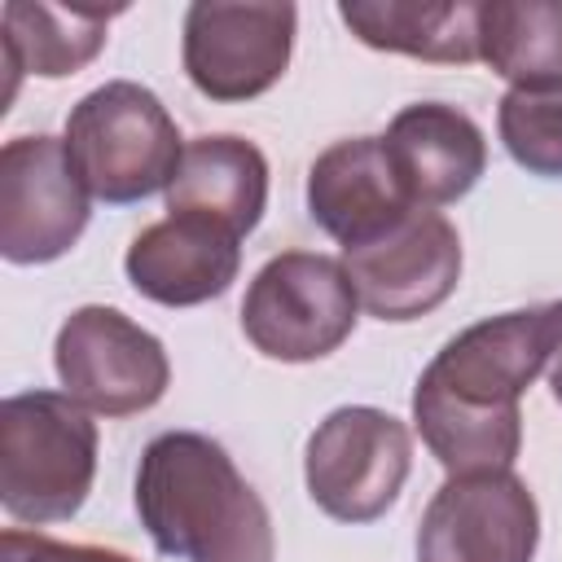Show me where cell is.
I'll return each mask as SVG.
<instances>
[{
    "label": "cell",
    "instance_id": "obj_11",
    "mask_svg": "<svg viewBox=\"0 0 562 562\" xmlns=\"http://www.w3.org/2000/svg\"><path fill=\"white\" fill-rule=\"evenodd\" d=\"M342 268L369 316L417 321L457 290L461 241L439 211L417 206L382 237L342 250Z\"/></svg>",
    "mask_w": 562,
    "mask_h": 562
},
{
    "label": "cell",
    "instance_id": "obj_1",
    "mask_svg": "<svg viewBox=\"0 0 562 562\" xmlns=\"http://www.w3.org/2000/svg\"><path fill=\"white\" fill-rule=\"evenodd\" d=\"M549 307L479 321L443 342L413 391V422L448 474L509 470L522 448L518 395L549 364Z\"/></svg>",
    "mask_w": 562,
    "mask_h": 562
},
{
    "label": "cell",
    "instance_id": "obj_9",
    "mask_svg": "<svg viewBox=\"0 0 562 562\" xmlns=\"http://www.w3.org/2000/svg\"><path fill=\"white\" fill-rule=\"evenodd\" d=\"M294 22V4H189L184 70L193 88L211 101H250L268 92L290 66Z\"/></svg>",
    "mask_w": 562,
    "mask_h": 562
},
{
    "label": "cell",
    "instance_id": "obj_3",
    "mask_svg": "<svg viewBox=\"0 0 562 562\" xmlns=\"http://www.w3.org/2000/svg\"><path fill=\"white\" fill-rule=\"evenodd\" d=\"M97 474V426L83 404L53 391L0 404V501L18 522L70 518Z\"/></svg>",
    "mask_w": 562,
    "mask_h": 562
},
{
    "label": "cell",
    "instance_id": "obj_10",
    "mask_svg": "<svg viewBox=\"0 0 562 562\" xmlns=\"http://www.w3.org/2000/svg\"><path fill=\"white\" fill-rule=\"evenodd\" d=\"M536 496L509 470L452 474L422 514L417 562H531Z\"/></svg>",
    "mask_w": 562,
    "mask_h": 562
},
{
    "label": "cell",
    "instance_id": "obj_8",
    "mask_svg": "<svg viewBox=\"0 0 562 562\" xmlns=\"http://www.w3.org/2000/svg\"><path fill=\"white\" fill-rule=\"evenodd\" d=\"M83 224L88 189L66 140H9L0 149V255L9 263H48L79 241Z\"/></svg>",
    "mask_w": 562,
    "mask_h": 562
},
{
    "label": "cell",
    "instance_id": "obj_14",
    "mask_svg": "<svg viewBox=\"0 0 562 562\" xmlns=\"http://www.w3.org/2000/svg\"><path fill=\"white\" fill-rule=\"evenodd\" d=\"M382 145L417 206H443L465 198L487 167V145L474 119L439 101H417L400 110Z\"/></svg>",
    "mask_w": 562,
    "mask_h": 562
},
{
    "label": "cell",
    "instance_id": "obj_18",
    "mask_svg": "<svg viewBox=\"0 0 562 562\" xmlns=\"http://www.w3.org/2000/svg\"><path fill=\"white\" fill-rule=\"evenodd\" d=\"M479 57L522 83L562 79V4L558 0H487L479 4Z\"/></svg>",
    "mask_w": 562,
    "mask_h": 562
},
{
    "label": "cell",
    "instance_id": "obj_6",
    "mask_svg": "<svg viewBox=\"0 0 562 562\" xmlns=\"http://www.w3.org/2000/svg\"><path fill=\"white\" fill-rule=\"evenodd\" d=\"M413 465V439L404 422L382 408H334L307 439V492L338 522L382 518Z\"/></svg>",
    "mask_w": 562,
    "mask_h": 562
},
{
    "label": "cell",
    "instance_id": "obj_17",
    "mask_svg": "<svg viewBox=\"0 0 562 562\" xmlns=\"http://www.w3.org/2000/svg\"><path fill=\"white\" fill-rule=\"evenodd\" d=\"M342 22L369 48L408 53L422 61L479 57V4H422V0H347Z\"/></svg>",
    "mask_w": 562,
    "mask_h": 562
},
{
    "label": "cell",
    "instance_id": "obj_21",
    "mask_svg": "<svg viewBox=\"0 0 562 562\" xmlns=\"http://www.w3.org/2000/svg\"><path fill=\"white\" fill-rule=\"evenodd\" d=\"M549 325H553V351H549V386L553 400L562 404V299L549 303Z\"/></svg>",
    "mask_w": 562,
    "mask_h": 562
},
{
    "label": "cell",
    "instance_id": "obj_20",
    "mask_svg": "<svg viewBox=\"0 0 562 562\" xmlns=\"http://www.w3.org/2000/svg\"><path fill=\"white\" fill-rule=\"evenodd\" d=\"M0 562H132L127 553L114 549H97V544H61L35 531H18L9 527L0 536Z\"/></svg>",
    "mask_w": 562,
    "mask_h": 562
},
{
    "label": "cell",
    "instance_id": "obj_16",
    "mask_svg": "<svg viewBox=\"0 0 562 562\" xmlns=\"http://www.w3.org/2000/svg\"><path fill=\"white\" fill-rule=\"evenodd\" d=\"M123 9H101V4H44V0H9L0 13V48L9 66V92L18 88V75H44L61 79L83 70L101 44L110 18Z\"/></svg>",
    "mask_w": 562,
    "mask_h": 562
},
{
    "label": "cell",
    "instance_id": "obj_19",
    "mask_svg": "<svg viewBox=\"0 0 562 562\" xmlns=\"http://www.w3.org/2000/svg\"><path fill=\"white\" fill-rule=\"evenodd\" d=\"M496 127L518 167L531 176H562V79L509 88L501 97Z\"/></svg>",
    "mask_w": 562,
    "mask_h": 562
},
{
    "label": "cell",
    "instance_id": "obj_4",
    "mask_svg": "<svg viewBox=\"0 0 562 562\" xmlns=\"http://www.w3.org/2000/svg\"><path fill=\"white\" fill-rule=\"evenodd\" d=\"M66 154L92 198L127 206L171 184L184 145L176 119L149 88L114 79L70 110Z\"/></svg>",
    "mask_w": 562,
    "mask_h": 562
},
{
    "label": "cell",
    "instance_id": "obj_12",
    "mask_svg": "<svg viewBox=\"0 0 562 562\" xmlns=\"http://www.w3.org/2000/svg\"><path fill=\"white\" fill-rule=\"evenodd\" d=\"M312 220L342 241V250L364 246L395 228L417 202L408 198L386 145L378 136H351L329 145L307 171Z\"/></svg>",
    "mask_w": 562,
    "mask_h": 562
},
{
    "label": "cell",
    "instance_id": "obj_7",
    "mask_svg": "<svg viewBox=\"0 0 562 562\" xmlns=\"http://www.w3.org/2000/svg\"><path fill=\"white\" fill-rule=\"evenodd\" d=\"M53 360L66 395L105 417L154 408L171 378L162 342L136 321H127L119 307L70 312L57 329Z\"/></svg>",
    "mask_w": 562,
    "mask_h": 562
},
{
    "label": "cell",
    "instance_id": "obj_5",
    "mask_svg": "<svg viewBox=\"0 0 562 562\" xmlns=\"http://www.w3.org/2000/svg\"><path fill=\"white\" fill-rule=\"evenodd\" d=\"M356 307V285L338 259L285 250L255 272L241 303V329L263 356L303 364L342 347Z\"/></svg>",
    "mask_w": 562,
    "mask_h": 562
},
{
    "label": "cell",
    "instance_id": "obj_2",
    "mask_svg": "<svg viewBox=\"0 0 562 562\" xmlns=\"http://www.w3.org/2000/svg\"><path fill=\"white\" fill-rule=\"evenodd\" d=\"M136 509L158 553L180 562H272V518L233 457L193 430L158 435L136 474Z\"/></svg>",
    "mask_w": 562,
    "mask_h": 562
},
{
    "label": "cell",
    "instance_id": "obj_13",
    "mask_svg": "<svg viewBox=\"0 0 562 562\" xmlns=\"http://www.w3.org/2000/svg\"><path fill=\"white\" fill-rule=\"evenodd\" d=\"M241 237L202 215H167L127 246V281L167 307H193L224 294L241 263Z\"/></svg>",
    "mask_w": 562,
    "mask_h": 562
},
{
    "label": "cell",
    "instance_id": "obj_15",
    "mask_svg": "<svg viewBox=\"0 0 562 562\" xmlns=\"http://www.w3.org/2000/svg\"><path fill=\"white\" fill-rule=\"evenodd\" d=\"M268 202V162L241 136H198L167 184L171 215H202L228 233H250Z\"/></svg>",
    "mask_w": 562,
    "mask_h": 562
}]
</instances>
